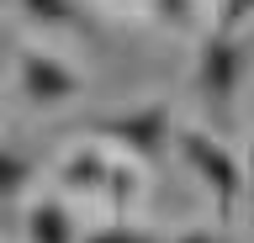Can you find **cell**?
<instances>
[{
    "mask_svg": "<svg viewBox=\"0 0 254 243\" xmlns=\"http://www.w3.org/2000/svg\"><path fill=\"white\" fill-rule=\"evenodd\" d=\"M79 132H85V138H101V143H111V148H122L127 159H138V164H159L170 153V143L180 138V127H175V116H170V100L111 106V111L79 122Z\"/></svg>",
    "mask_w": 254,
    "mask_h": 243,
    "instance_id": "1",
    "label": "cell"
},
{
    "mask_svg": "<svg viewBox=\"0 0 254 243\" xmlns=\"http://www.w3.org/2000/svg\"><path fill=\"white\" fill-rule=\"evenodd\" d=\"M175 153H180V159L196 169V180L212 191L217 222H233L238 217V195L249 191V159H238L222 138H212V132H201V127H180Z\"/></svg>",
    "mask_w": 254,
    "mask_h": 243,
    "instance_id": "2",
    "label": "cell"
},
{
    "mask_svg": "<svg viewBox=\"0 0 254 243\" xmlns=\"http://www.w3.org/2000/svg\"><path fill=\"white\" fill-rule=\"evenodd\" d=\"M249 64H254V37L249 32H217L212 27L201 37V48H196V96L212 111H228Z\"/></svg>",
    "mask_w": 254,
    "mask_h": 243,
    "instance_id": "3",
    "label": "cell"
},
{
    "mask_svg": "<svg viewBox=\"0 0 254 243\" xmlns=\"http://www.w3.org/2000/svg\"><path fill=\"white\" fill-rule=\"evenodd\" d=\"M16 85H21L27 106H37V111H53V106H64V100H74L85 90V80H79L74 69L64 64V58H53V53H43V48L16 53Z\"/></svg>",
    "mask_w": 254,
    "mask_h": 243,
    "instance_id": "4",
    "label": "cell"
},
{
    "mask_svg": "<svg viewBox=\"0 0 254 243\" xmlns=\"http://www.w3.org/2000/svg\"><path fill=\"white\" fill-rule=\"evenodd\" d=\"M111 169H117V159L90 138V143H74V148H69L53 175H59V191H69V195H106Z\"/></svg>",
    "mask_w": 254,
    "mask_h": 243,
    "instance_id": "5",
    "label": "cell"
},
{
    "mask_svg": "<svg viewBox=\"0 0 254 243\" xmlns=\"http://www.w3.org/2000/svg\"><path fill=\"white\" fill-rule=\"evenodd\" d=\"M16 11L32 21V27H48V32H74L85 43H106L101 32V21H95L90 5H79V0H16Z\"/></svg>",
    "mask_w": 254,
    "mask_h": 243,
    "instance_id": "6",
    "label": "cell"
},
{
    "mask_svg": "<svg viewBox=\"0 0 254 243\" xmlns=\"http://www.w3.org/2000/svg\"><path fill=\"white\" fill-rule=\"evenodd\" d=\"M85 233H79L74 211L64 206V201H53V195H37L27 206V243H79Z\"/></svg>",
    "mask_w": 254,
    "mask_h": 243,
    "instance_id": "7",
    "label": "cell"
},
{
    "mask_svg": "<svg viewBox=\"0 0 254 243\" xmlns=\"http://www.w3.org/2000/svg\"><path fill=\"white\" fill-rule=\"evenodd\" d=\"M138 191H143L138 159H117V169H111V185H106V201H111V211H117V222H127V211H132Z\"/></svg>",
    "mask_w": 254,
    "mask_h": 243,
    "instance_id": "8",
    "label": "cell"
},
{
    "mask_svg": "<svg viewBox=\"0 0 254 243\" xmlns=\"http://www.w3.org/2000/svg\"><path fill=\"white\" fill-rule=\"evenodd\" d=\"M79 243H170V238H159L148 227H132V222H106V227H90Z\"/></svg>",
    "mask_w": 254,
    "mask_h": 243,
    "instance_id": "9",
    "label": "cell"
},
{
    "mask_svg": "<svg viewBox=\"0 0 254 243\" xmlns=\"http://www.w3.org/2000/svg\"><path fill=\"white\" fill-rule=\"evenodd\" d=\"M148 11L159 21H170L180 32H196V21H201V0H148Z\"/></svg>",
    "mask_w": 254,
    "mask_h": 243,
    "instance_id": "10",
    "label": "cell"
},
{
    "mask_svg": "<svg viewBox=\"0 0 254 243\" xmlns=\"http://www.w3.org/2000/svg\"><path fill=\"white\" fill-rule=\"evenodd\" d=\"M0 159H5V201H21L27 195V180H32V159L21 148H5Z\"/></svg>",
    "mask_w": 254,
    "mask_h": 243,
    "instance_id": "11",
    "label": "cell"
},
{
    "mask_svg": "<svg viewBox=\"0 0 254 243\" xmlns=\"http://www.w3.org/2000/svg\"><path fill=\"white\" fill-rule=\"evenodd\" d=\"M249 21H254V0H217V16H212L217 32H244Z\"/></svg>",
    "mask_w": 254,
    "mask_h": 243,
    "instance_id": "12",
    "label": "cell"
},
{
    "mask_svg": "<svg viewBox=\"0 0 254 243\" xmlns=\"http://www.w3.org/2000/svg\"><path fill=\"white\" fill-rule=\"evenodd\" d=\"M170 243H233V238H228V222H217V227H186V233H175V238Z\"/></svg>",
    "mask_w": 254,
    "mask_h": 243,
    "instance_id": "13",
    "label": "cell"
},
{
    "mask_svg": "<svg viewBox=\"0 0 254 243\" xmlns=\"http://www.w3.org/2000/svg\"><path fill=\"white\" fill-rule=\"evenodd\" d=\"M249 195H254V143H249Z\"/></svg>",
    "mask_w": 254,
    "mask_h": 243,
    "instance_id": "14",
    "label": "cell"
}]
</instances>
